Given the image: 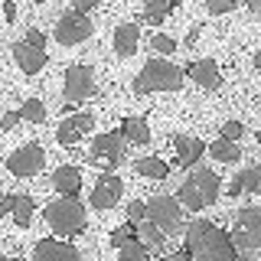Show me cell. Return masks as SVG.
<instances>
[{"instance_id": "1", "label": "cell", "mask_w": 261, "mask_h": 261, "mask_svg": "<svg viewBox=\"0 0 261 261\" xmlns=\"http://www.w3.org/2000/svg\"><path fill=\"white\" fill-rule=\"evenodd\" d=\"M186 251L193 261H235L232 239L209 219H196L186 228Z\"/></svg>"}, {"instance_id": "2", "label": "cell", "mask_w": 261, "mask_h": 261, "mask_svg": "<svg viewBox=\"0 0 261 261\" xmlns=\"http://www.w3.org/2000/svg\"><path fill=\"white\" fill-rule=\"evenodd\" d=\"M216 199H219V176L209 167H193V173L176 190V202L183 209H206Z\"/></svg>"}, {"instance_id": "3", "label": "cell", "mask_w": 261, "mask_h": 261, "mask_svg": "<svg viewBox=\"0 0 261 261\" xmlns=\"http://www.w3.org/2000/svg\"><path fill=\"white\" fill-rule=\"evenodd\" d=\"M183 88V69L167 59H150L137 72L134 79V92L137 95H150V92H179Z\"/></svg>"}, {"instance_id": "4", "label": "cell", "mask_w": 261, "mask_h": 261, "mask_svg": "<svg viewBox=\"0 0 261 261\" xmlns=\"http://www.w3.org/2000/svg\"><path fill=\"white\" fill-rule=\"evenodd\" d=\"M46 222L53 225L56 235H79L85 228V206L79 196H59L46 206Z\"/></svg>"}, {"instance_id": "5", "label": "cell", "mask_w": 261, "mask_h": 261, "mask_svg": "<svg viewBox=\"0 0 261 261\" xmlns=\"http://www.w3.org/2000/svg\"><path fill=\"white\" fill-rule=\"evenodd\" d=\"M232 245L242 251H255L261 245V206H245L239 216H235L232 225Z\"/></svg>"}, {"instance_id": "6", "label": "cell", "mask_w": 261, "mask_h": 261, "mask_svg": "<svg viewBox=\"0 0 261 261\" xmlns=\"http://www.w3.org/2000/svg\"><path fill=\"white\" fill-rule=\"evenodd\" d=\"M88 160H92L95 167H101L105 173L114 170L121 160H124V137H121L118 130H105V134H98L95 141H92Z\"/></svg>"}, {"instance_id": "7", "label": "cell", "mask_w": 261, "mask_h": 261, "mask_svg": "<svg viewBox=\"0 0 261 261\" xmlns=\"http://www.w3.org/2000/svg\"><path fill=\"white\" fill-rule=\"evenodd\" d=\"M147 222H153L163 235H173L183 225V206H179L173 196H153L147 202Z\"/></svg>"}, {"instance_id": "8", "label": "cell", "mask_w": 261, "mask_h": 261, "mask_svg": "<svg viewBox=\"0 0 261 261\" xmlns=\"http://www.w3.org/2000/svg\"><path fill=\"white\" fill-rule=\"evenodd\" d=\"M53 36L59 46H79L92 36V20L88 13H79V10H69L59 16V23L53 27Z\"/></svg>"}, {"instance_id": "9", "label": "cell", "mask_w": 261, "mask_h": 261, "mask_svg": "<svg viewBox=\"0 0 261 261\" xmlns=\"http://www.w3.org/2000/svg\"><path fill=\"white\" fill-rule=\"evenodd\" d=\"M43 167H46V150L39 144H23L7 157V170H10L13 176H20V179L23 176H36Z\"/></svg>"}, {"instance_id": "10", "label": "cell", "mask_w": 261, "mask_h": 261, "mask_svg": "<svg viewBox=\"0 0 261 261\" xmlns=\"http://www.w3.org/2000/svg\"><path fill=\"white\" fill-rule=\"evenodd\" d=\"M62 95L65 101H85L95 95V72L92 65H69L65 69V82H62Z\"/></svg>"}, {"instance_id": "11", "label": "cell", "mask_w": 261, "mask_h": 261, "mask_svg": "<svg viewBox=\"0 0 261 261\" xmlns=\"http://www.w3.org/2000/svg\"><path fill=\"white\" fill-rule=\"evenodd\" d=\"M121 196H124V179L114 176V173H101L92 190V209L98 212H108L121 202Z\"/></svg>"}, {"instance_id": "12", "label": "cell", "mask_w": 261, "mask_h": 261, "mask_svg": "<svg viewBox=\"0 0 261 261\" xmlns=\"http://www.w3.org/2000/svg\"><path fill=\"white\" fill-rule=\"evenodd\" d=\"M95 127V118L88 111H79V114H69V118L59 124V130H56V141L65 144V147H72V144H79L82 137L88 134V130Z\"/></svg>"}, {"instance_id": "13", "label": "cell", "mask_w": 261, "mask_h": 261, "mask_svg": "<svg viewBox=\"0 0 261 261\" xmlns=\"http://www.w3.org/2000/svg\"><path fill=\"white\" fill-rule=\"evenodd\" d=\"M186 75H190L199 88H209V92H216V88L222 85V72H219V62H212V59H196L190 69H186Z\"/></svg>"}, {"instance_id": "14", "label": "cell", "mask_w": 261, "mask_h": 261, "mask_svg": "<svg viewBox=\"0 0 261 261\" xmlns=\"http://www.w3.org/2000/svg\"><path fill=\"white\" fill-rule=\"evenodd\" d=\"M46 49H36V46H30V43H13V62L20 65L23 72H27V75H33V72H39L46 65Z\"/></svg>"}, {"instance_id": "15", "label": "cell", "mask_w": 261, "mask_h": 261, "mask_svg": "<svg viewBox=\"0 0 261 261\" xmlns=\"http://www.w3.org/2000/svg\"><path fill=\"white\" fill-rule=\"evenodd\" d=\"M173 147H176V163L179 167H196L199 157L206 153V144H202L199 137H190V134H176Z\"/></svg>"}, {"instance_id": "16", "label": "cell", "mask_w": 261, "mask_h": 261, "mask_svg": "<svg viewBox=\"0 0 261 261\" xmlns=\"http://www.w3.org/2000/svg\"><path fill=\"white\" fill-rule=\"evenodd\" d=\"M137 46H141V27L137 23H121L114 30V53H118V59H130L137 53Z\"/></svg>"}, {"instance_id": "17", "label": "cell", "mask_w": 261, "mask_h": 261, "mask_svg": "<svg viewBox=\"0 0 261 261\" xmlns=\"http://www.w3.org/2000/svg\"><path fill=\"white\" fill-rule=\"evenodd\" d=\"M36 261H79V251L69 242L43 239V242H36Z\"/></svg>"}, {"instance_id": "18", "label": "cell", "mask_w": 261, "mask_h": 261, "mask_svg": "<svg viewBox=\"0 0 261 261\" xmlns=\"http://www.w3.org/2000/svg\"><path fill=\"white\" fill-rule=\"evenodd\" d=\"M53 186H56L62 196H79V190H82V170L72 167V163L56 167V170H53Z\"/></svg>"}, {"instance_id": "19", "label": "cell", "mask_w": 261, "mask_h": 261, "mask_svg": "<svg viewBox=\"0 0 261 261\" xmlns=\"http://www.w3.org/2000/svg\"><path fill=\"white\" fill-rule=\"evenodd\" d=\"M228 193L232 196H245V193H261V167H245L232 176L228 183Z\"/></svg>"}, {"instance_id": "20", "label": "cell", "mask_w": 261, "mask_h": 261, "mask_svg": "<svg viewBox=\"0 0 261 261\" xmlns=\"http://www.w3.org/2000/svg\"><path fill=\"white\" fill-rule=\"evenodd\" d=\"M121 137L130 144H147L150 141V127H147L144 118H124L121 121Z\"/></svg>"}, {"instance_id": "21", "label": "cell", "mask_w": 261, "mask_h": 261, "mask_svg": "<svg viewBox=\"0 0 261 261\" xmlns=\"http://www.w3.org/2000/svg\"><path fill=\"white\" fill-rule=\"evenodd\" d=\"M134 170L141 176H147V179H167L170 176V163L160 160V157H141L134 163Z\"/></svg>"}, {"instance_id": "22", "label": "cell", "mask_w": 261, "mask_h": 261, "mask_svg": "<svg viewBox=\"0 0 261 261\" xmlns=\"http://www.w3.org/2000/svg\"><path fill=\"white\" fill-rule=\"evenodd\" d=\"M173 7H176L173 0H144V20L150 23V27H160V23L173 13Z\"/></svg>"}, {"instance_id": "23", "label": "cell", "mask_w": 261, "mask_h": 261, "mask_svg": "<svg viewBox=\"0 0 261 261\" xmlns=\"http://www.w3.org/2000/svg\"><path fill=\"white\" fill-rule=\"evenodd\" d=\"M209 157L219 160V163H235V160L242 157V150H239V144H235V141H225V137H219V141L209 144Z\"/></svg>"}, {"instance_id": "24", "label": "cell", "mask_w": 261, "mask_h": 261, "mask_svg": "<svg viewBox=\"0 0 261 261\" xmlns=\"http://www.w3.org/2000/svg\"><path fill=\"white\" fill-rule=\"evenodd\" d=\"M137 239H141V245H144L147 251H160L167 235H163L153 222H147V219H144V222H137Z\"/></svg>"}, {"instance_id": "25", "label": "cell", "mask_w": 261, "mask_h": 261, "mask_svg": "<svg viewBox=\"0 0 261 261\" xmlns=\"http://www.w3.org/2000/svg\"><path fill=\"white\" fill-rule=\"evenodd\" d=\"M13 222L20 225V228H27L33 222V196H16V202H13Z\"/></svg>"}, {"instance_id": "26", "label": "cell", "mask_w": 261, "mask_h": 261, "mask_svg": "<svg viewBox=\"0 0 261 261\" xmlns=\"http://www.w3.org/2000/svg\"><path fill=\"white\" fill-rule=\"evenodd\" d=\"M20 121L43 124V121H46V105L39 101V98H30V101H23V108H20Z\"/></svg>"}, {"instance_id": "27", "label": "cell", "mask_w": 261, "mask_h": 261, "mask_svg": "<svg viewBox=\"0 0 261 261\" xmlns=\"http://www.w3.org/2000/svg\"><path fill=\"white\" fill-rule=\"evenodd\" d=\"M118 255H121V261H147V255H150V251L141 245V239H130V242H124V245L118 248Z\"/></svg>"}, {"instance_id": "28", "label": "cell", "mask_w": 261, "mask_h": 261, "mask_svg": "<svg viewBox=\"0 0 261 261\" xmlns=\"http://www.w3.org/2000/svg\"><path fill=\"white\" fill-rule=\"evenodd\" d=\"M130 239H137V225L134 222H124V225H118L111 232V245H114V248H121V245L130 242Z\"/></svg>"}, {"instance_id": "29", "label": "cell", "mask_w": 261, "mask_h": 261, "mask_svg": "<svg viewBox=\"0 0 261 261\" xmlns=\"http://www.w3.org/2000/svg\"><path fill=\"white\" fill-rule=\"evenodd\" d=\"M150 49H153V53H173L176 39L167 36V33H153V36H150Z\"/></svg>"}, {"instance_id": "30", "label": "cell", "mask_w": 261, "mask_h": 261, "mask_svg": "<svg viewBox=\"0 0 261 261\" xmlns=\"http://www.w3.org/2000/svg\"><path fill=\"white\" fill-rule=\"evenodd\" d=\"M127 219H130V222H144V219H147V202H141V199H130L127 202Z\"/></svg>"}, {"instance_id": "31", "label": "cell", "mask_w": 261, "mask_h": 261, "mask_svg": "<svg viewBox=\"0 0 261 261\" xmlns=\"http://www.w3.org/2000/svg\"><path fill=\"white\" fill-rule=\"evenodd\" d=\"M242 134H245L242 121H225V124H222V137H225V141H235V144H239Z\"/></svg>"}, {"instance_id": "32", "label": "cell", "mask_w": 261, "mask_h": 261, "mask_svg": "<svg viewBox=\"0 0 261 261\" xmlns=\"http://www.w3.org/2000/svg\"><path fill=\"white\" fill-rule=\"evenodd\" d=\"M232 10H235V0H209L212 16H222V13H232Z\"/></svg>"}, {"instance_id": "33", "label": "cell", "mask_w": 261, "mask_h": 261, "mask_svg": "<svg viewBox=\"0 0 261 261\" xmlns=\"http://www.w3.org/2000/svg\"><path fill=\"white\" fill-rule=\"evenodd\" d=\"M23 43H30V46H36V49H46V33L43 30H27V39H23Z\"/></svg>"}, {"instance_id": "34", "label": "cell", "mask_w": 261, "mask_h": 261, "mask_svg": "<svg viewBox=\"0 0 261 261\" xmlns=\"http://www.w3.org/2000/svg\"><path fill=\"white\" fill-rule=\"evenodd\" d=\"M98 4H101V0H72V10H79V13H88V10H95Z\"/></svg>"}, {"instance_id": "35", "label": "cell", "mask_w": 261, "mask_h": 261, "mask_svg": "<svg viewBox=\"0 0 261 261\" xmlns=\"http://www.w3.org/2000/svg\"><path fill=\"white\" fill-rule=\"evenodd\" d=\"M16 121H20V111H7L4 118H0V130H10Z\"/></svg>"}, {"instance_id": "36", "label": "cell", "mask_w": 261, "mask_h": 261, "mask_svg": "<svg viewBox=\"0 0 261 261\" xmlns=\"http://www.w3.org/2000/svg\"><path fill=\"white\" fill-rule=\"evenodd\" d=\"M13 202H16V196H4V199H0V216H10Z\"/></svg>"}, {"instance_id": "37", "label": "cell", "mask_w": 261, "mask_h": 261, "mask_svg": "<svg viewBox=\"0 0 261 261\" xmlns=\"http://www.w3.org/2000/svg\"><path fill=\"white\" fill-rule=\"evenodd\" d=\"M163 261H193V258H190V251H173V255H167Z\"/></svg>"}, {"instance_id": "38", "label": "cell", "mask_w": 261, "mask_h": 261, "mask_svg": "<svg viewBox=\"0 0 261 261\" xmlns=\"http://www.w3.org/2000/svg\"><path fill=\"white\" fill-rule=\"evenodd\" d=\"M196 39H199V27H193L190 33H186V46H193V43H196Z\"/></svg>"}, {"instance_id": "39", "label": "cell", "mask_w": 261, "mask_h": 261, "mask_svg": "<svg viewBox=\"0 0 261 261\" xmlns=\"http://www.w3.org/2000/svg\"><path fill=\"white\" fill-rule=\"evenodd\" d=\"M4 13H7V20H13V16H16V7L13 4H4Z\"/></svg>"}, {"instance_id": "40", "label": "cell", "mask_w": 261, "mask_h": 261, "mask_svg": "<svg viewBox=\"0 0 261 261\" xmlns=\"http://www.w3.org/2000/svg\"><path fill=\"white\" fill-rule=\"evenodd\" d=\"M245 4H248L251 10H261V0H245Z\"/></svg>"}, {"instance_id": "41", "label": "cell", "mask_w": 261, "mask_h": 261, "mask_svg": "<svg viewBox=\"0 0 261 261\" xmlns=\"http://www.w3.org/2000/svg\"><path fill=\"white\" fill-rule=\"evenodd\" d=\"M255 69H261V49L255 53Z\"/></svg>"}, {"instance_id": "42", "label": "cell", "mask_w": 261, "mask_h": 261, "mask_svg": "<svg viewBox=\"0 0 261 261\" xmlns=\"http://www.w3.org/2000/svg\"><path fill=\"white\" fill-rule=\"evenodd\" d=\"M0 261H23V258H0Z\"/></svg>"}, {"instance_id": "43", "label": "cell", "mask_w": 261, "mask_h": 261, "mask_svg": "<svg viewBox=\"0 0 261 261\" xmlns=\"http://www.w3.org/2000/svg\"><path fill=\"white\" fill-rule=\"evenodd\" d=\"M33 4H43V0H33Z\"/></svg>"}, {"instance_id": "44", "label": "cell", "mask_w": 261, "mask_h": 261, "mask_svg": "<svg viewBox=\"0 0 261 261\" xmlns=\"http://www.w3.org/2000/svg\"><path fill=\"white\" fill-rule=\"evenodd\" d=\"M173 4H183V0H173Z\"/></svg>"}, {"instance_id": "45", "label": "cell", "mask_w": 261, "mask_h": 261, "mask_svg": "<svg viewBox=\"0 0 261 261\" xmlns=\"http://www.w3.org/2000/svg\"><path fill=\"white\" fill-rule=\"evenodd\" d=\"M258 141H261V134H258Z\"/></svg>"}]
</instances>
